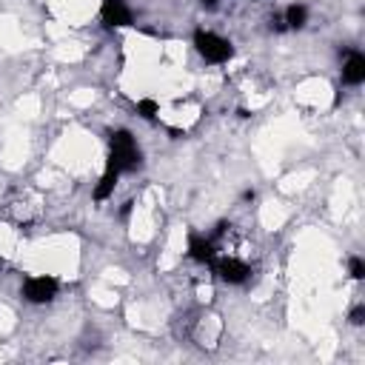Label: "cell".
<instances>
[{
	"mask_svg": "<svg viewBox=\"0 0 365 365\" xmlns=\"http://www.w3.org/2000/svg\"><path fill=\"white\" fill-rule=\"evenodd\" d=\"M108 168L125 174V171H134L140 165V148H137V140L131 137V131L120 128V131H111L108 137Z\"/></svg>",
	"mask_w": 365,
	"mask_h": 365,
	"instance_id": "cell-1",
	"label": "cell"
},
{
	"mask_svg": "<svg viewBox=\"0 0 365 365\" xmlns=\"http://www.w3.org/2000/svg\"><path fill=\"white\" fill-rule=\"evenodd\" d=\"M194 48L200 51L202 60L208 63H228L234 57V46L231 40L214 34V31H205V29H197L194 31Z\"/></svg>",
	"mask_w": 365,
	"mask_h": 365,
	"instance_id": "cell-2",
	"label": "cell"
},
{
	"mask_svg": "<svg viewBox=\"0 0 365 365\" xmlns=\"http://www.w3.org/2000/svg\"><path fill=\"white\" fill-rule=\"evenodd\" d=\"M60 291V282L54 277H26L23 282V297L34 305H43V302H51Z\"/></svg>",
	"mask_w": 365,
	"mask_h": 365,
	"instance_id": "cell-3",
	"label": "cell"
},
{
	"mask_svg": "<svg viewBox=\"0 0 365 365\" xmlns=\"http://www.w3.org/2000/svg\"><path fill=\"white\" fill-rule=\"evenodd\" d=\"M208 265H211L214 274H217L222 282H228V285H240V282H245V279L251 277V268H248L242 259H237V257H222V259L214 257Z\"/></svg>",
	"mask_w": 365,
	"mask_h": 365,
	"instance_id": "cell-4",
	"label": "cell"
},
{
	"mask_svg": "<svg viewBox=\"0 0 365 365\" xmlns=\"http://www.w3.org/2000/svg\"><path fill=\"white\" fill-rule=\"evenodd\" d=\"M100 17H103V23H106L108 29L131 26V20H134V14H131V9H128L125 0H103V6H100Z\"/></svg>",
	"mask_w": 365,
	"mask_h": 365,
	"instance_id": "cell-5",
	"label": "cell"
},
{
	"mask_svg": "<svg viewBox=\"0 0 365 365\" xmlns=\"http://www.w3.org/2000/svg\"><path fill=\"white\" fill-rule=\"evenodd\" d=\"M342 83L345 86H362L365 83V57L359 51H348L342 63Z\"/></svg>",
	"mask_w": 365,
	"mask_h": 365,
	"instance_id": "cell-6",
	"label": "cell"
},
{
	"mask_svg": "<svg viewBox=\"0 0 365 365\" xmlns=\"http://www.w3.org/2000/svg\"><path fill=\"white\" fill-rule=\"evenodd\" d=\"M188 257L194 262H211L214 259V240H205L200 234H188Z\"/></svg>",
	"mask_w": 365,
	"mask_h": 365,
	"instance_id": "cell-7",
	"label": "cell"
},
{
	"mask_svg": "<svg viewBox=\"0 0 365 365\" xmlns=\"http://www.w3.org/2000/svg\"><path fill=\"white\" fill-rule=\"evenodd\" d=\"M117 180H120V171H114V168L106 165V171H103V177H100V182H97V188H94V200H97V202L108 200V197L114 194Z\"/></svg>",
	"mask_w": 365,
	"mask_h": 365,
	"instance_id": "cell-8",
	"label": "cell"
},
{
	"mask_svg": "<svg viewBox=\"0 0 365 365\" xmlns=\"http://www.w3.org/2000/svg\"><path fill=\"white\" fill-rule=\"evenodd\" d=\"M282 20H285V26H288V29H302V26L308 23V9H305L302 3H294V6H288V9H285Z\"/></svg>",
	"mask_w": 365,
	"mask_h": 365,
	"instance_id": "cell-9",
	"label": "cell"
},
{
	"mask_svg": "<svg viewBox=\"0 0 365 365\" xmlns=\"http://www.w3.org/2000/svg\"><path fill=\"white\" fill-rule=\"evenodd\" d=\"M157 111H160V106H157V100H151V97H143V100L137 103V114H140L143 120H154Z\"/></svg>",
	"mask_w": 365,
	"mask_h": 365,
	"instance_id": "cell-10",
	"label": "cell"
},
{
	"mask_svg": "<svg viewBox=\"0 0 365 365\" xmlns=\"http://www.w3.org/2000/svg\"><path fill=\"white\" fill-rule=\"evenodd\" d=\"M348 274H351V279H365V262H362V257H351L348 259Z\"/></svg>",
	"mask_w": 365,
	"mask_h": 365,
	"instance_id": "cell-11",
	"label": "cell"
},
{
	"mask_svg": "<svg viewBox=\"0 0 365 365\" xmlns=\"http://www.w3.org/2000/svg\"><path fill=\"white\" fill-rule=\"evenodd\" d=\"M348 319H351V325H362V322H365V305H362V302L354 305L351 314H348Z\"/></svg>",
	"mask_w": 365,
	"mask_h": 365,
	"instance_id": "cell-12",
	"label": "cell"
},
{
	"mask_svg": "<svg viewBox=\"0 0 365 365\" xmlns=\"http://www.w3.org/2000/svg\"><path fill=\"white\" fill-rule=\"evenodd\" d=\"M271 29H274V31H285V29H288L285 20H282V14H274V17H271Z\"/></svg>",
	"mask_w": 365,
	"mask_h": 365,
	"instance_id": "cell-13",
	"label": "cell"
},
{
	"mask_svg": "<svg viewBox=\"0 0 365 365\" xmlns=\"http://www.w3.org/2000/svg\"><path fill=\"white\" fill-rule=\"evenodd\" d=\"M228 228H231V225H228V222H225V220H220V222H217V225H214V237H211V240H220V237H222V234H225V231H228Z\"/></svg>",
	"mask_w": 365,
	"mask_h": 365,
	"instance_id": "cell-14",
	"label": "cell"
},
{
	"mask_svg": "<svg viewBox=\"0 0 365 365\" xmlns=\"http://www.w3.org/2000/svg\"><path fill=\"white\" fill-rule=\"evenodd\" d=\"M131 205H134L131 200H125V202H123V208H120V217H123V220H125V217L131 214Z\"/></svg>",
	"mask_w": 365,
	"mask_h": 365,
	"instance_id": "cell-15",
	"label": "cell"
},
{
	"mask_svg": "<svg viewBox=\"0 0 365 365\" xmlns=\"http://www.w3.org/2000/svg\"><path fill=\"white\" fill-rule=\"evenodd\" d=\"M200 3H202L205 9H214V6H217V0H200Z\"/></svg>",
	"mask_w": 365,
	"mask_h": 365,
	"instance_id": "cell-16",
	"label": "cell"
},
{
	"mask_svg": "<svg viewBox=\"0 0 365 365\" xmlns=\"http://www.w3.org/2000/svg\"><path fill=\"white\" fill-rule=\"evenodd\" d=\"M0 262H3V259H0Z\"/></svg>",
	"mask_w": 365,
	"mask_h": 365,
	"instance_id": "cell-17",
	"label": "cell"
}]
</instances>
